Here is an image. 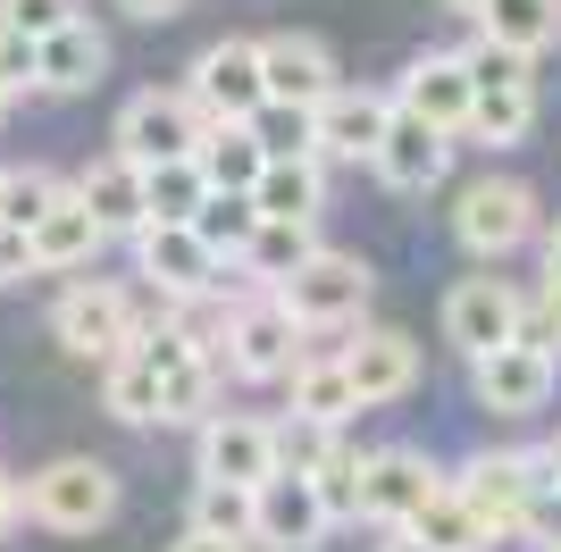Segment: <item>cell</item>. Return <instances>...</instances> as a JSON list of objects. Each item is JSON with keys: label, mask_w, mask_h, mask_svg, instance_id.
I'll use <instances>...</instances> for the list:
<instances>
[{"label": "cell", "mask_w": 561, "mask_h": 552, "mask_svg": "<svg viewBox=\"0 0 561 552\" xmlns=\"http://www.w3.org/2000/svg\"><path fill=\"white\" fill-rule=\"evenodd\" d=\"M25 510L43 519V528H59V536H93V528H110L117 519V469L110 460H50V469H34L25 478Z\"/></svg>", "instance_id": "cell-1"}, {"label": "cell", "mask_w": 561, "mask_h": 552, "mask_svg": "<svg viewBox=\"0 0 561 552\" xmlns=\"http://www.w3.org/2000/svg\"><path fill=\"white\" fill-rule=\"evenodd\" d=\"M302 319L285 310V294H243L227 319V368L243 377V386H277V377H294V360H302Z\"/></svg>", "instance_id": "cell-2"}, {"label": "cell", "mask_w": 561, "mask_h": 552, "mask_svg": "<svg viewBox=\"0 0 561 552\" xmlns=\"http://www.w3.org/2000/svg\"><path fill=\"white\" fill-rule=\"evenodd\" d=\"M369 285H377V276H369L360 252H310L277 294H285V310H294L302 326H352V319H360V301H369Z\"/></svg>", "instance_id": "cell-3"}, {"label": "cell", "mask_w": 561, "mask_h": 552, "mask_svg": "<svg viewBox=\"0 0 561 552\" xmlns=\"http://www.w3.org/2000/svg\"><path fill=\"white\" fill-rule=\"evenodd\" d=\"M210 110L193 101V92H135L126 110H117V151L126 160H193V142H202Z\"/></svg>", "instance_id": "cell-4"}, {"label": "cell", "mask_w": 561, "mask_h": 552, "mask_svg": "<svg viewBox=\"0 0 561 552\" xmlns=\"http://www.w3.org/2000/svg\"><path fill=\"white\" fill-rule=\"evenodd\" d=\"M453 234H461V243H469L478 260L519 252V243L537 234V193H528V184H512V176L469 184V193H461V209H453Z\"/></svg>", "instance_id": "cell-5"}, {"label": "cell", "mask_w": 561, "mask_h": 552, "mask_svg": "<svg viewBox=\"0 0 561 552\" xmlns=\"http://www.w3.org/2000/svg\"><path fill=\"white\" fill-rule=\"evenodd\" d=\"M545 478L537 452H478L453 478V494H461L469 510H478V528L486 536H519V519H528V485Z\"/></svg>", "instance_id": "cell-6"}, {"label": "cell", "mask_w": 561, "mask_h": 552, "mask_svg": "<svg viewBox=\"0 0 561 552\" xmlns=\"http://www.w3.org/2000/svg\"><path fill=\"white\" fill-rule=\"evenodd\" d=\"M50 335H59V352H76V360H117V352L135 344V301L117 294V285H76V294H59V310H50Z\"/></svg>", "instance_id": "cell-7"}, {"label": "cell", "mask_w": 561, "mask_h": 552, "mask_svg": "<svg viewBox=\"0 0 561 552\" xmlns=\"http://www.w3.org/2000/svg\"><path fill=\"white\" fill-rule=\"evenodd\" d=\"M469 386H478V402L503 411V418L545 411V402H553V352L528 344V335H512V344H494V352L469 360Z\"/></svg>", "instance_id": "cell-8"}, {"label": "cell", "mask_w": 561, "mask_h": 552, "mask_svg": "<svg viewBox=\"0 0 561 552\" xmlns=\"http://www.w3.org/2000/svg\"><path fill=\"white\" fill-rule=\"evenodd\" d=\"M135 260H142V276H151L168 301H202V294H218V268H227V260H218L193 227H176V218H151V227L135 234Z\"/></svg>", "instance_id": "cell-9"}, {"label": "cell", "mask_w": 561, "mask_h": 552, "mask_svg": "<svg viewBox=\"0 0 561 552\" xmlns=\"http://www.w3.org/2000/svg\"><path fill=\"white\" fill-rule=\"evenodd\" d=\"M328 503H319V485L302 478V469H277V478L252 494V544L268 552H319V536H328Z\"/></svg>", "instance_id": "cell-10"}, {"label": "cell", "mask_w": 561, "mask_h": 552, "mask_svg": "<svg viewBox=\"0 0 561 552\" xmlns=\"http://www.w3.org/2000/svg\"><path fill=\"white\" fill-rule=\"evenodd\" d=\"M394 126V101L386 92H360V84H335L319 110H310V135L328 160H377V142Z\"/></svg>", "instance_id": "cell-11"}, {"label": "cell", "mask_w": 561, "mask_h": 552, "mask_svg": "<svg viewBox=\"0 0 561 552\" xmlns=\"http://www.w3.org/2000/svg\"><path fill=\"white\" fill-rule=\"evenodd\" d=\"M193 101L210 117H252L260 101H268V84H260V43H243V34H227V43H210L202 59H193Z\"/></svg>", "instance_id": "cell-12"}, {"label": "cell", "mask_w": 561, "mask_h": 552, "mask_svg": "<svg viewBox=\"0 0 561 552\" xmlns=\"http://www.w3.org/2000/svg\"><path fill=\"white\" fill-rule=\"evenodd\" d=\"M445 335L478 360V352H494V344H512L519 335V294L503 285V276H461L445 294Z\"/></svg>", "instance_id": "cell-13"}, {"label": "cell", "mask_w": 561, "mask_h": 552, "mask_svg": "<svg viewBox=\"0 0 561 552\" xmlns=\"http://www.w3.org/2000/svg\"><path fill=\"white\" fill-rule=\"evenodd\" d=\"M369 168L394 184V193H427V184H445V168H453V135H445V126H427V117H411L394 101V126H386V142H377Z\"/></svg>", "instance_id": "cell-14"}, {"label": "cell", "mask_w": 561, "mask_h": 552, "mask_svg": "<svg viewBox=\"0 0 561 552\" xmlns=\"http://www.w3.org/2000/svg\"><path fill=\"white\" fill-rule=\"evenodd\" d=\"M260 84H268V101L319 110L335 92V50L319 43V34H268V43H260Z\"/></svg>", "instance_id": "cell-15"}, {"label": "cell", "mask_w": 561, "mask_h": 552, "mask_svg": "<svg viewBox=\"0 0 561 552\" xmlns=\"http://www.w3.org/2000/svg\"><path fill=\"white\" fill-rule=\"evenodd\" d=\"M202 478H227V485H268L277 478V436L268 418H202Z\"/></svg>", "instance_id": "cell-16"}, {"label": "cell", "mask_w": 561, "mask_h": 552, "mask_svg": "<svg viewBox=\"0 0 561 552\" xmlns=\"http://www.w3.org/2000/svg\"><path fill=\"white\" fill-rule=\"evenodd\" d=\"M394 101H402L411 117H427V126L461 135V126H469V101H478V84H469V59H461V50H427V59H411Z\"/></svg>", "instance_id": "cell-17"}, {"label": "cell", "mask_w": 561, "mask_h": 552, "mask_svg": "<svg viewBox=\"0 0 561 552\" xmlns=\"http://www.w3.org/2000/svg\"><path fill=\"white\" fill-rule=\"evenodd\" d=\"M344 368H352L360 411H369V402H402V393L420 386V344H411L402 326H360V344L344 352Z\"/></svg>", "instance_id": "cell-18"}, {"label": "cell", "mask_w": 561, "mask_h": 552, "mask_svg": "<svg viewBox=\"0 0 561 552\" xmlns=\"http://www.w3.org/2000/svg\"><path fill=\"white\" fill-rule=\"evenodd\" d=\"M436 485H445V478H436L420 452H369V460H360V510L386 519V528H402Z\"/></svg>", "instance_id": "cell-19"}, {"label": "cell", "mask_w": 561, "mask_h": 552, "mask_svg": "<svg viewBox=\"0 0 561 552\" xmlns=\"http://www.w3.org/2000/svg\"><path fill=\"white\" fill-rule=\"evenodd\" d=\"M110 76V43L93 34V18H68L59 34L34 43V84L43 92H93Z\"/></svg>", "instance_id": "cell-20"}, {"label": "cell", "mask_w": 561, "mask_h": 552, "mask_svg": "<svg viewBox=\"0 0 561 552\" xmlns=\"http://www.w3.org/2000/svg\"><path fill=\"white\" fill-rule=\"evenodd\" d=\"M76 193L93 202V218L110 234H142L151 227V193H142V160H126V151H110L101 168H84L76 176Z\"/></svg>", "instance_id": "cell-21"}, {"label": "cell", "mask_w": 561, "mask_h": 552, "mask_svg": "<svg viewBox=\"0 0 561 552\" xmlns=\"http://www.w3.org/2000/svg\"><path fill=\"white\" fill-rule=\"evenodd\" d=\"M101 243H110V227L93 218V202H84L76 184L43 209V218H34V260H43V268H84Z\"/></svg>", "instance_id": "cell-22"}, {"label": "cell", "mask_w": 561, "mask_h": 552, "mask_svg": "<svg viewBox=\"0 0 561 552\" xmlns=\"http://www.w3.org/2000/svg\"><path fill=\"white\" fill-rule=\"evenodd\" d=\"M193 160H202V176H210L218 193H252V176L268 168V142H260L252 117H210L202 142H193Z\"/></svg>", "instance_id": "cell-23"}, {"label": "cell", "mask_w": 561, "mask_h": 552, "mask_svg": "<svg viewBox=\"0 0 561 552\" xmlns=\"http://www.w3.org/2000/svg\"><path fill=\"white\" fill-rule=\"evenodd\" d=\"M252 202L260 218H319V202H328V184H319V151H285V160H268L252 176Z\"/></svg>", "instance_id": "cell-24"}, {"label": "cell", "mask_w": 561, "mask_h": 552, "mask_svg": "<svg viewBox=\"0 0 561 552\" xmlns=\"http://www.w3.org/2000/svg\"><path fill=\"white\" fill-rule=\"evenodd\" d=\"M310 252H319V243H310V227H302V218H260V227H252V243H243V260H234V268L252 276V285H268V294H277V285H285L294 268H302Z\"/></svg>", "instance_id": "cell-25"}, {"label": "cell", "mask_w": 561, "mask_h": 552, "mask_svg": "<svg viewBox=\"0 0 561 552\" xmlns=\"http://www.w3.org/2000/svg\"><path fill=\"white\" fill-rule=\"evenodd\" d=\"M528 126H537V76L478 84V101H469V135H478V142H519Z\"/></svg>", "instance_id": "cell-26"}, {"label": "cell", "mask_w": 561, "mask_h": 552, "mask_svg": "<svg viewBox=\"0 0 561 552\" xmlns=\"http://www.w3.org/2000/svg\"><path fill=\"white\" fill-rule=\"evenodd\" d=\"M402 528H411V536H427L436 552H478V544H494V536L478 528V510H469L461 494H453V485H436V494H427V503L411 510Z\"/></svg>", "instance_id": "cell-27"}, {"label": "cell", "mask_w": 561, "mask_h": 552, "mask_svg": "<svg viewBox=\"0 0 561 552\" xmlns=\"http://www.w3.org/2000/svg\"><path fill=\"white\" fill-rule=\"evenodd\" d=\"M478 25H486L494 43H512V50H528V59H537V50L561 34V0H486V9H478Z\"/></svg>", "instance_id": "cell-28"}, {"label": "cell", "mask_w": 561, "mask_h": 552, "mask_svg": "<svg viewBox=\"0 0 561 552\" xmlns=\"http://www.w3.org/2000/svg\"><path fill=\"white\" fill-rule=\"evenodd\" d=\"M294 411H310V418H335V427H344V418L360 411V393H352V368H344V352H335V360H294Z\"/></svg>", "instance_id": "cell-29"}, {"label": "cell", "mask_w": 561, "mask_h": 552, "mask_svg": "<svg viewBox=\"0 0 561 552\" xmlns=\"http://www.w3.org/2000/svg\"><path fill=\"white\" fill-rule=\"evenodd\" d=\"M142 193H151V218L193 227V209L210 202V176H202V160H151L142 168Z\"/></svg>", "instance_id": "cell-30"}, {"label": "cell", "mask_w": 561, "mask_h": 552, "mask_svg": "<svg viewBox=\"0 0 561 552\" xmlns=\"http://www.w3.org/2000/svg\"><path fill=\"white\" fill-rule=\"evenodd\" d=\"M252 227H260V202H252V193H218V184H210V202L193 209V234H202L218 260H243Z\"/></svg>", "instance_id": "cell-31"}, {"label": "cell", "mask_w": 561, "mask_h": 552, "mask_svg": "<svg viewBox=\"0 0 561 552\" xmlns=\"http://www.w3.org/2000/svg\"><path fill=\"white\" fill-rule=\"evenodd\" d=\"M252 494H260V485H227V478H202V485H193V528H210V536H234V544H252Z\"/></svg>", "instance_id": "cell-32"}, {"label": "cell", "mask_w": 561, "mask_h": 552, "mask_svg": "<svg viewBox=\"0 0 561 552\" xmlns=\"http://www.w3.org/2000/svg\"><path fill=\"white\" fill-rule=\"evenodd\" d=\"M110 418H126V427H151V418H160V368H142L135 352L110 360Z\"/></svg>", "instance_id": "cell-33"}, {"label": "cell", "mask_w": 561, "mask_h": 552, "mask_svg": "<svg viewBox=\"0 0 561 552\" xmlns=\"http://www.w3.org/2000/svg\"><path fill=\"white\" fill-rule=\"evenodd\" d=\"M210 386H218V360H210V352L160 368V418H210Z\"/></svg>", "instance_id": "cell-34"}, {"label": "cell", "mask_w": 561, "mask_h": 552, "mask_svg": "<svg viewBox=\"0 0 561 552\" xmlns=\"http://www.w3.org/2000/svg\"><path fill=\"white\" fill-rule=\"evenodd\" d=\"M59 193H68V184L50 176V168H0V218L25 227V234H34V218H43Z\"/></svg>", "instance_id": "cell-35"}, {"label": "cell", "mask_w": 561, "mask_h": 552, "mask_svg": "<svg viewBox=\"0 0 561 552\" xmlns=\"http://www.w3.org/2000/svg\"><path fill=\"white\" fill-rule=\"evenodd\" d=\"M268 436H277V469H319V460L335 452V418H310V411H294V418H277V427H268Z\"/></svg>", "instance_id": "cell-36"}, {"label": "cell", "mask_w": 561, "mask_h": 552, "mask_svg": "<svg viewBox=\"0 0 561 552\" xmlns=\"http://www.w3.org/2000/svg\"><path fill=\"white\" fill-rule=\"evenodd\" d=\"M252 126H260V142H268V160H285V151H319V135H310V110H294V101H260Z\"/></svg>", "instance_id": "cell-37"}, {"label": "cell", "mask_w": 561, "mask_h": 552, "mask_svg": "<svg viewBox=\"0 0 561 552\" xmlns=\"http://www.w3.org/2000/svg\"><path fill=\"white\" fill-rule=\"evenodd\" d=\"M310 485H319L328 519H360V452H328L310 469Z\"/></svg>", "instance_id": "cell-38"}, {"label": "cell", "mask_w": 561, "mask_h": 552, "mask_svg": "<svg viewBox=\"0 0 561 552\" xmlns=\"http://www.w3.org/2000/svg\"><path fill=\"white\" fill-rule=\"evenodd\" d=\"M68 18H84V0H0V25H18V34H59Z\"/></svg>", "instance_id": "cell-39"}, {"label": "cell", "mask_w": 561, "mask_h": 552, "mask_svg": "<svg viewBox=\"0 0 561 552\" xmlns=\"http://www.w3.org/2000/svg\"><path fill=\"white\" fill-rule=\"evenodd\" d=\"M519 536H545V544H561V485H553V478L528 485V519H519Z\"/></svg>", "instance_id": "cell-40"}, {"label": "cell", "mask_w": 561, "mask_h": 552, "mask_svg": "<svg viewBox=\"0 0 561 552\" xmlns=\"http://www.w3.org/2000/svg\"><path fill=\"white\" fill-rule=\"evenodd\" d=\"M18 276H43V260H34V234L0 218V285H18Z\"/></svg>", "instance_id": "cell-41"}, {"label": "cell", "mask_w": 561, "mask_h": 552, "mask_svg": "<svg viewBox=\"0 0 561 552\" xmlns=\"http://www.w3.org/2000/svg\"><path fill=\"white\" fill-rule=\"evenodd\" d=\"M0 76H9V84H34V34L0 25Z\"/></svg>", "instance_id": "cell-42"}, {"label": "cell", "mask_w": 561, "mask_h": 552, "mask_svg": "<svg viewBox=\"0 0 561 552\" xmlns=\"http://www.w3.org/2000/svg\"><path fill=\"white\" fill-rule=\"evenodd\" d=\"M168 552H252V544H234V536H210V528H185Z\"/></svg>", "instance_id": "cell-43"}, {"label": "cell", "mask_w": 561, "mask_h": 552, "mask_svg": "<svg viewBox=\"0 0 561 552\" xmlns=\"http://www.w3.org/2000/svg\"><path fill=\"white\" fill-rule=\"evenodd\" d=\"M18 510H25V485H18V478H9V469H0V536L18 528Z\"/></svg>", "instance_id": "cell-44"}, {"label": "cell", "mask_w": 561, "mask_h": 552, "mask_svg": "<svg viewBox=\"0 0 561 552\" xmlns=\"http://www.w3.org/2000/svg\"><path fill=\"white\" fill-rule=\"evenodd\" d=\"M117 9H126V18H176L185 0H117Z\"/></svg>", "instance_id": "cell-45"}, {"label": "cell", "mask_w": 561, "mask_h": 552, "mask_svg": "<svg viewBox=\"0 0 561 552\" xmlns=\"http://www.w3.org/2000/svg\"><path fill=\"white\" fill-rule=\"evenodd\" d=\"M377 552H436L427 536H411V528H394V544H377Z\"/></svg>", "instance_id": "cell-46"}, {"label": "cell", "mask_w": 561, "mask_h": 552, "mask_svg": "<svg viewBox=\"0 0 561 552\" xmlns=\"http://www.w3.org/2000/svg\"><path fill=\"white\" fill-rule=\"evenodd\" d=\"M537 460H545V478H553V485H561V436H553V444H545V452H537Z\"/></svg>", "instance_id": "cell-47"}, {"label": "cell", "mask_w": 561, "mask_h": 552, "mask_svg": "<svg viewBox=\"0 0 561 552\" xmlns=\"http://www.w3.org/2000/svg\"><path fill=\"white\" fill-rule=\"evenodd\" d=\"M545 276H561V227H553V243H545Z\"/></svg>", "instance_id": "cell-48"}, {"label": "cell", "mask_w": 561, "mask_h": 552, "mask_svg": "<svg viewBox=\"0 0 561 552\" xmlns=\"http://www.w3.org/2000/svg\"><path fill=\"white\" fill-rule=\"evenodd\" d=\"M445 9H461V18H478V9H486V0H445Z\"/></svg>", "instance_id": "cell-49"}, {"label": "cell", "mask_w": 561, "mask_h": 552, "mask_svg": "<svg viewBox=\"0 0 561 552\" xmlns=\"http://www.w3.org/2000/svg\"><path fill=\"white\" fill-rule=\"evenodd\" d=\"M9 92H18V84H9V76H0V110H9Z\"/></svg>", "instance_id": "cell-50"}, {"label": "cell", "mask_w": 561, "mask_h": 552, "mask_svg": "<svg viewBox=\"0 0 561 552\" xmlns=\"http://www.w3.org/2000/svg\"><path fill=\"white\" fill-rule=\"evenodd\" d=\"M553 552H561V544H553Z\"/></svg>", "instance_id": "cell-51"}]
</instances>
